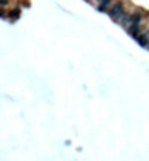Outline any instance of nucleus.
Wrapping results in <instances>:
<instances>
[{
  "label": "nucleus",
  "mask_w": 149,
  "mask_h": 161,
  "mask_svg": "<svg viewBox=\"0 0 149 161\" xmlns=\"http://www.w3.org/2000/svg\"><path fill=\"white\" fill-rule=\"evenodd\" d=\"M3 16H6V12L0 9V17H3Z\"/></svg>",
  "instance_id": "nucleus-7"
},
{
  "label": "nucleus",
  "mask_w": 149,
  "mask_h": 161,
  "mask_svg": "<svg viewBox=\"0 0 149 161\" xmlns=\"http://www.w3.org/2000/svg\"><path fill=\"white\" fill-rule=\"evenodd\" d=\"M140 21H142V15H139V13H133V15H130V21H129V23H140Z\"/></svg>",
  "instance_id": "nucleus-2"
},
{
  "label": "nucleus",
  "mask_w": 149,
  "mask_h": 161,
  "mask_svg": "<svg viewBox=\"0 0 149 161\" xmlns=\"http://www.w3.org/2000/svg\"><path fill=\"white\" fill-rule=\"evenodd\" d=\"M9 5V0H0V7H6Z\"/></svg>",
  "instance_id": "nucleus-6"
},
{
  "label": "nucleus",
  "mask_w": 149,
  "mask_h": 161,
  "mask_svg": "<svg viewBox=\"0 0 149 161\" xmlns=\"http://www.w3.org/2000/svg\"><path fill=\"white\" fill-rule=\"evenodd\" d=\"M110 3H111V0H101V5H99V9L100 10H107V7L110 6Z\"/></svg>",
  "instance_id": "nucleus-3"
},
{
  "label": "nucleus",
  "mask_w": 149,
  "mask_h": 161,
  "mask_svg": "<svg viewBox=\"0 0 149 161\" xmlns=\"http://www.w3.org/2000/svg\"><path fill=\"white\" fill-rule=\"evenodd\" d=\"M97 2H101V0H97Z\"/></svg>",
  "instance_id": "nucleus-8"
},
{
  "label": "nucleus",
  "mask_w": 149,
  "mask_h": 161,
  "mask_svg": "<svg viewBox=\"0 0 149 161\" xmlns=\"http://www.w3.org/2000/svg\"><path fill=\"white\" fill-rule=\"evenodd\" d=\"M9 16H10L12 19H17V17H19V9H13V10L9 13Z\"/></svg>",
  "instance_id": "nucleus-5"
},
{
  "label": "nucleus",
  "mask_w": 149,
  "mask_h": 161,
  "mask_svg": "<svg viewBox=\"0 0 149 161\" xmlns=\"http://www.w3.org/2000/svg\"><path fill=\"white\" fill-rule=\"evenodd\" d=\"M138 41H139V44H140V45H146V44H148V36H146L145 33H144V35H139Z\"/></svg>",
  "instance_id": "nucleus-4"
},
{
  "label": "nucleus",
  "mask_w": 149,
  "mask_h": 161,
  "mask_svg": "<svg viewBox=\"0 0 149 161\" xmlns=\"http://www.w3.org/2000/svg\"><path fill=\"white\" fill-rule=\"evenodd\" d=\"M109 15H110L113 19H116V21L122 19V17L125 16V12H123V3H122V2H116V3L110 7Z\"/></svg>",
  "instance_id": "nucleus-1"
}]
</instances>
